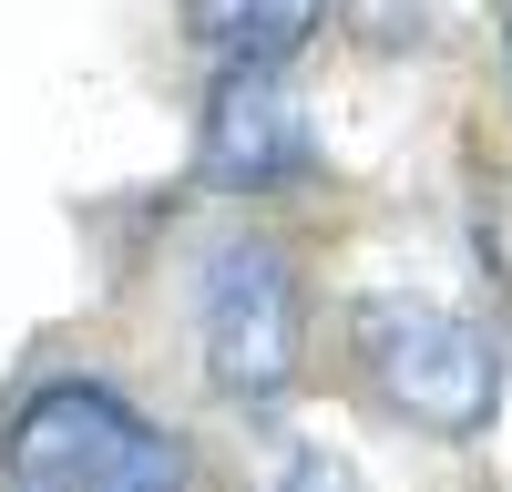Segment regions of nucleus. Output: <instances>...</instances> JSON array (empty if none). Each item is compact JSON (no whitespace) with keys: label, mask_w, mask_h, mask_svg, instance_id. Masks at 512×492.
Instances as JSON below:
<instances>
[{"label":"nucleus","mask_w":512,"mask_h":492,"mask_svg":"<svg viewBox=\"0 0 512 492\" xmlns=\"http://www.w3.org/2000/svg\"><path fill=\"white\" fill-rule=\"evenodd\" d=\"M0 482L21 492H175L195 482V451L113 380H31L0 421Z\"/></svg>","instance_id":"f03ea898"},{"label":"nucleus","mask_w":512,"mask_h":492,"mask_svg":"<svg viewBox=\"0 0 512 492\" xmlns=\"http://www.w3.org/2000/svg\"><path fill=\"white\" fill-rule=\"evenodd\" d=\"M349 380L369 390L379 421L451 451L502 421V339L420 287H369L349 308Z\"/></svg>","instance_id":"f257e3e1"},{"label":"nucleus","mask_w":512,"mask_h":492,"mask_svg":"<svg viewBox=\"0 0 512 492\" xmlns=\"http://www.w3.org/2000/svg\"><path fill=\"white\" fill-rule=\"evenodd\" d=\"M175 21L216 62H297L328 31V0H175Z\"/></svg>","instance_id":"39448f33"},{"label":"nucleus","mask_w":512,"mask_h":492,"mask_svg":"<svg viewBox=\"0 0 512 492\" xmlns=\"http://www.w3.org/2000/svg\"><path fill=\"white\" fill-rule=\"evenodd\" d=\"M308 175H318V134H308V103H297L287 62H216V82L195 103V185L277 195Z\"/></svg>","instance_id":"20e7f679"},{"label":"nucleus","mask_w":512,"mask_h":492,"mask_svg":"<svg viewBox=\"0 0 512 492\" xmlns=\"http://www.w3.org/2000/svg\"><path fill=\"white\" fill-rule=\"evenodd\" d=\"M502 62H512V0H502Z\"/></svg>","instance_id":"423d86ee"},{"label":"nucleus","mask_w":512,"mask_h":492,"mask_svg":"<svg viewBox=\"0 0 512 492\" xmlns=\"http://www.w3.org/2000/svg\"><path fill=\"white\" fill-rule=\"evenodd\" d=\"M195 369L236 421H277L308 369V287L277 236H216L195 257Z\"/></svg>","instance_id":"7ed1b4c3"}]
</instances>
